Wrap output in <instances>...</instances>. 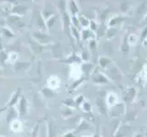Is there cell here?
I'll return each instance as SVG.
<instances>
[{
	"label": "cell",
	"instance_id": "ba28073f",
	"mask_svg": "<svg viewBox=\"0 0 147 137\" xmlns=\"http://www.w3.org/2000/svg\"><path fill=\"white\" fill-rule=\"evenodd\" d=\"M38 131V124H37V125L34 127V129H33V131H32V134H31V137H37Z\"/></svg>",
	"mask_w": 147,
	"mask_h": 137
},
{
	"label": "cell",
	"instance_id": "7c38bea8",
	"mask_svg": "<svg viewBox=\"0 0 147 137\" xmlns=\"http://www.w3.org/2000/svg\"><path fill=\"white\" fill-rule=\"evenodd\" d=\"M135 137H143V134H137L135 135Z\"/></svg>",
	"mask_w": 147,
	"mask_h": 137
},
{
	"label": "cell",
	"instance_id": "3957f363",
	"mask_svg": "<svg viewBox=\"0 0 147 137\" xmlns=\"http://www.w3.org/2000/svg\"><path fill=\"white\" fill-rule=\"evenodd\" d=\"M69 3H70V4H69V10H70V11H71L72 16L74 17L75 15L78 13L79 8L77 7V5H76V3H75V2L71 1V2H69Z\"/></svg>",
	"mask_w": 147,
	"mask_h": 137
},
{
	"label": "cell",
	"instance_id": "52a82bcc",
	"mask_svg": "<svg viewBox=\"0 0 147 137\" xmlns=\"http://www.w3.org/2000/svg\"><path fill=\"white\" fill-rule=\"evenodd\" d=\"M55 17H53V18H49V19H48V21H47V26H48V28H51V26L54 24V22H55Z\"/></svg>",
	"mask_w": 147,
	"mask_h": 137
},
{
	"label": "cell",
	"instance_id": "6da1fadb",
	"mask_svg": "<svg viewBox=\"0 0 147 137\" xmlns=\"http://www.w3.org/2000/svg\"><path fill=\"white\" fill-rule=\"evenodd\" d=\"M27 113V100L25 96H21L19 101V114L21 116H24Z\"/></svg>",
	"mask_w": 147,
	"mask_h": 137
},
{
	"label": "cell",
	"instance_id": "277c9868",
	"mask_svg": "<svg viewBox=\"0 0 147 137\" xmlns=\"http://www.w3.org/2000/svg\"><path fill=\"white\" fill-rule=\"evenodd\" d=\"M17 115H18V114H17L16 110L13 109V107H11V108H10L9 114L7 115V121H10V120H11L12 118H16V117H17Z\"/></svg>",
	"mask_w": 147,
	"mask_h": 137
},
{
	"label": "cell",
	"instance_id": "9c48e42d",
	"mask_svg": "<svg viewBox=\"0 0 147 137\" xmlns=\"http://www.w3.org/2000/svg\"><path fill=\"white\" fill-rule=\"evenodd\" d=\"M71 29H72V31H73V36L76 37V39H79V38H80V34H79V32L77 31V28L72 27Z\"/></svg>",
	"mask_w": 147,
	"mask_h": 137
},
{
	"label": "cell",
	"instance_id": "7a4b0ae2",
	"mask_svg": "<svg viewBox=\"0 0 147 137\" xmlns=\"http://www.w3.org/2000/svg\"><path fill=\"white\" fill-rule=\"evenodd\" d=\"M20 93H21V89L18 88L16 92L14 93V95L12 96L11 100H10V101H9V104H8V107L9 108L13 107V105H15L18 101V98H19V96H20Z\"/></svg>",
	"mask_w": 147,
	"mask_h": 137
},
{
	"label": "cell",
	"instance_id": "5b68a950",
	"mask_svg": "<svg viewBox=\"0 0 147 137\" xmlns=\"http://www.w3.org/2000/svg\"><path fill=\"white\" fill-rule=\"evenodd\" d=\"M79 22L82 24V26L83 27H89V25H90V21H89V19L88 18H86L84 17H80L79 18Z\"/></svg>",
	"mask_w": 147,
	"mask_h": 137
},
{
	"label": "cell",
	"instance_id": "30bf717a",
	"mask_svg": "<svg viewBox=\"0 0 147 137\" xmlns=\"http://www.w3.org/2000/svg\"><path fill=\"white\" fill-rule=\"evenodd\" d=\"M96 28H97V26H95V23H94V21H90V28H92V30H95L96 29Z\"/></svg>",
	"mask_w": 147,
	"mask_h": 137
},
{
	"label": "cell",
	"instance_id": "8992f818",
	"mask_svg": "<svg viewBox=\"0 0 147 137\" xmlns=\"http://www.w3.org/2000/svg\"><path fill=\"white\" fill-rule=\"evenodd\" d=\"M34 37L37 38V39L38 40V41H41V42H44L43 40L49 39V36H47V35H44V34H38V36L36 34H34Z\"/></svg>",
	"mask_w": 147,
	"mask_h": 137
},
{
	"label": "cell",
	"instance_id": "8fae6325",
	"mask_svg": "<svg viewBox=\"0 0 147 137\" xmlns=\"http://www.w3.org/2000/svg\"><path fill=\"white\" fill-rule=\"evenodd\" d=\"M63 137H75V135L72 133H69L67 134H65V136H63Z\"/></svg>",
	"mask_w": 147,
	"mask_h": 137
}]
</instances>
